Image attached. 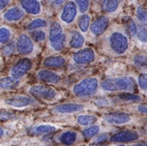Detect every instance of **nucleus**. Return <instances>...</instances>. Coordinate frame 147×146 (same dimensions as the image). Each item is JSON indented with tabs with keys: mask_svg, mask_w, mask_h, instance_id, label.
<instances>
[{
	"mask_svg": "<svg viewBox=\"0 0 147 146\" xmlns=\"http://www.w3.org/2000/svg\"><path fill=\"white\" fill-rule=\"evenodd\" d=\"M13 36V33L10 28L7 27H0V45L7 43Z\"/></svg>",
	"mask_w": 147,
	"mask_h": 146,
	"instance_id": "29",
	"label": "nucleus"
},
{
	"mask_svg": "<svg viewBox=\"0 0 147 146\" xmlns=\"http://www.w3.org/2000/svg\"><path fill=\"white\" fill-rule=\"evenodd\" d=\"M33 67V64L29 58H21L17 62L11 69V76L15 78H20L24 76Z\"/></svg>",
	"mask_w": 147,
	"mask_h": 146,
	"instance_id": "12",
	"label": "nucleus"
},
{
	"mask_svg": "<svg viewBox=\"0 0 147 146\" xmlns=\"http://www.w3.org/2000/svg\"><path fill=\"white\" fill-rule=\"evenodd\" d=\"M85 45V37L80 31L72 30L70 32V37H69V47L74 50H80Z\"/></svg>",
	"mask_w": 147,
	"mask_h": 146,
	"instance_id": "19",
	"label": "nucleus"
},
{
	"mask_svg": "<svg viewBox=\"0 0 147 146\" xmlns=\"http://www.w3.org/2000/svg\"><path fill=\"white\" fill-rule=\"evenodd\" d=\"M24 17V11L20 7H12L3 14V19L7 22H19Z\"/></svg>",
	"mask_w": 147,
	"mask_h": 146,
	"instance_id": "18",
	"label": "nucleus"
},
{
	"mask_svg": "<svg viewBox=\"0 0 147 146\" xmlns=\"http://www.w3.org/2000/svg\"><path fill=\"white\" fill-rule=\"evenodd\" d=\"M107 47L109 51L114 55H125L130 47L129 38L122 31H112L107 37Z\"/></svg>",
	"mask_w": 147,
	"mask_h": 146,
	"instance_id": "2",
	"label": "nucleus"
},
{
	"mask_svg": "<svg viewBox=\"0 0 147 146\" xmlns=\"http://www.w3.org/2000/svg\"><path fill=\"white\" fill-rule=\"evenodd\" d=\"M37 78L42 83L50 84V85H57L61 82V76L58 73L47 69L39 70L37 72Z\"/></svg>",
	"mask_w": 147,
	"mask_h": 146,
	"instance_id": "16",
	"label": "nucleus"
},
{
	"mask_svg": "<svg viewBox=\"0 0 147 146\" xmlns=\"http://www.w3.org/2000/svg\"><path fill=\"white\" fill-rule=\"evenodd\" d=\"M12 119H14V114L12 112H9V111H5V110H0V120L7 121V120Z\"/></svg>",
	"mask_w": 147,
	"mask_h": 146,
	"instance_id": "39",
	"label": "nucleus"
},
{
	"mask_svg": "<svg viewBox=\"0 0 147 146\" xmlns=\"http://www.w3.org/2000/svg\"><path fill=\"white\" fill-rule=\"evenodd\" d=\"M66 58L64 56H49L46 57L42 62V65H44L46 68H61L66 65Z\"/></svg>",
	"mask_w": 147,
	"mask_h": 146,
	"instance_id": "22",
	"label": "nucleus"
},
{
	"mask_svg": "<svg viewBox=\"0 0 147 146\" xmlns=\"http://www.w3.org/2000/svg\"><path fill=\"white\" fill-rule=\"evenodd\" d=\"M15 45H14L13 43H9L7 45H5V46L2 48V54H3L4 56H10L11 54L13 53L14 50H15Z\"/></svg>",
	"mask_w": 147,
	"mask_h": 146,
	"instance_id": "37",
	"label": "nucleus"
},
{
	"mask_svg": "<svg viewBox=\"0 0 147 146\" xmlns=\"http://www.w3.org/2000/svg\"><path fill=\"white\" fill-rule=\"evenodd\" d=\"M104 121L109 125L113 126H123L126 124H129L132 121V116L126 112L115 111L112 113H108L104 116Z\"/></svg>",
	"mask_w": 147,
	"mask_h": 146,
	"instance_id": "8",
	"label": "nucleus"
},
{
	"mask_svg": "<svg viewBox=\"0 0 147 146\" xmlns=\"http://www.w3.org/2000/svg\"><path fill=\"white\" fill-rule=\"evenodd\" d=\"M11 0H0V11L4 10L5 7H7V5L10 4Z\"/></svg>",
	"mask_w": 147,
	"mask_h": 146,
	"instance_id": "40",
	"label": "nucleus"
},
{
	"mask_svg": "<svg viewBox=\"0 0 147 146\" xmlns=\"http://www.w3.org/2000/svg\"><path fill=\"white\" fill-rule=\"evenodd\" d=\"M98 88H100V82L96 77H87L75 84L71 88V91L74 96L80 99H86L94 95L97 92Z\"/></svg>",
	"mask_w": 147,
	"mask_h": 146,
	"instance_id": "3",
	"label": "nucleus"
},
{
	"mask_svg": "<svg viewBox=\"0 0 147 146\" xmlns=\"http://www.w3.org/2000/svg\"><path fill=\"white\" fill-rule=\"evenodd\" d=\"M73 1L74 3L76 4L78 13H87L89 7H90V0H73Z\"/></svg>",
	"mask_w": 147,
	"mask_h": 146,
	"instance_id": "31",
	"label": "nucleus"
},
{
	"mask_svg": "<svg viewBox=\"0 0 147 146\" xmlns=\"http://www.w3.org/2000/svg\"><path fill=\"white\" fill-rule=\"evenodd\" d=\"M117 146H126V145H124V144H122V143H121L120 145H117Z\"/></svg>",
	"mask_w": 147,
	"mask_h": 146,
	"instance_id": "46",
	"label": "nucleus"
},
{
	"mask_svg": "<svg viewBox=\"0 0 147 146\" xmlns=\"http://www.w3.org/2000/svg\"><path fill=\"white\" fill-rule=\"evenodd\" d=\"M85 109V106L78 103H63L58 104L53 108V111L58 114H71V113H77L82 112Z\"/></svg>",
	"mask_w": 147,
	"mask_h": 146,
	"instance_id": "14",
	"label": "nucleus"
},
{
	"mask_svg": "<svg viewBox=\"0 0 147 146\" xmlns=\"http://www.w3.org/2000/svg\"><path fill=\"white\" fill-rule=\"evenodd\" d=\"M134 65L139 67H145L146 66V55L144 53H139L137 55H134Z\"/></svg>",
	"mask_w": 147,
	"mask_h": 146,
	"instance_id": "33",
	"label": "nucleus"
},
{
	"mask_svg": "<svg viewBox=\"0 0 147 146\" xmlns=\"http://www.w3.org/2000/svg\"><path fill=\"white\" fill-rule=\"evenodd\" d=\"M58 129V127L51 124H40L37 126L33 127L31 129V132L35 136H49L51 133L55 132Z\"/></svg>",
	"mask_w": 147,
	"mask_h": 146,
	"instance_id": "20",
	"label": "nucleus"
},
{
	"mask_svg": "<svg viewBox=\"0 0 147 146\" xmlns=\"http://www.w3.org/2000/svg\"><path fill=\"white\" fill-rule=\"evenodd\" d=\"M90 146H108L106 142H102V143H92Z\"/></svg>",
	"mask_w": 147,
	"mask_h": 146,
	"instance_id": "43",
	"label": "nucleus"
},
{
	"mask_svg": "<svg viewBox=\"0 0 147 146\" xmlns=\"http://www.w3.org/2000/svg\"><path fill=\"white\" fill-rule=\"evenodd\" d=\"M66 34L64 33L63 27L59 22L54 21L51 23L49 31V45L51 49L55 52H60L65 48Z\"/></svg>",
	"mask_w": 147,
	"mask_h": 146,
	"instance_id": "4",
	"label": "nucleus"
},
{
	"mask_svg": "<svg viewBox=\"0 0 147 146\" xmlns=\"http://www.w3.org/2000/svg\"><path fill=\"white\" fill-rule=\"evenodd\" d=\"M100 126L98 125H90V126H88L87 128H85V129L82 131V135L85 139H93L94 137L97 136L98 133L100 132Z\"/></svg>",
	"mask_w": 147,
	"mask_h": 146,
	"instance_id": "26",
	"label": "nucleus"
},
{
	"mask_svg": "<svg viewBox=\"0 0 147 146\" xmlns=\"http://www.w3.org/2000/svg\"><path fill=\"white\" fill-rule=\"evenodd\" d=\"M76 22L80 33L82 34L87 33L88 31H89V28H90V24H91V15L88 13L82 14L80 17H77Z\"/></svg>",
	"mask_w": 147,
	"mask_h": 146,
	"instance_id": "23",
	"label": "nucleus"
},
{
	"mask_svg": "<svg viewBox=\"0 0 147 146\" xmlns=\"http://www.w3.org/2000/svg\"><path fill=\"white\" fill-rule=\"evenodd\" d=\"M121 0H102L100 2V10L104 14H113L120 7Z\"/></svg>",
	"mask_w": 147,
	"mask_h": 146,
	"instance_id": "21",
	"label": "nucleus"
},
{
	"mask_svg": "<svg viewBox=\"0 0 147 146\" xmlns=\"http://www.w3.org/2000/svg\"><path fill=\"white\" fill-rule=\"evenodd\" d=\"M48 27V21L42 18H36L33 19L29 24H28L27 29L29 31H34V30H41L45 28Z\"/></svg>",
	"mask_w": 147,
	"mask_h": 146,
	"instance_id": "27",
	"label": "nucleus"
},
{
	"mask_svg": "<svg viewBox=\"0 0 147 146\" xmlns=\"http://www.w3.org/2000/svg\"><path fill=\"white\" fill-rule=\"evenodd\" d=\"M16 49L18 53L21 55H31L35 50V45L34 41L31 39V37L28 34H21L16 43Z\"/></svg>",
	"mask_w": 147,
	"mask_h": 146,
	"instance_id": "10",
	"label": "nucleus"
},
{
	"mask_svg": "<svg viewBox=\"0 0 147 146\" xmlns=\"http://www.w3.org/2000/svg\"><path fill=\"white\" fill-rule=\"evenodd\" d=\"M29 93L33 95L35 99L47 102H52L58 99V92L52 87L46 86V85H33L28 89Z\"/></svg>",
	"mask_w": 147,
	"mask_h": 146,
	"instance_id": "5",
	"label": "nucleus"
},
{
	"mask_svg": "<svg viewBox=\"0 0 147 146\" xmlns=\"http://www.w3.org/2000/svg\"><path fill=\"white\" fill-rule=\"evenodd\" d=\"M77 123L80 124V126H90L93 125L97 121V116L94 114H90V113H80L77 116Z\"/></svg>",
	"mask_w": 147,
	"mask_h": 146,
	"instance_id": "25",
	"label": "nucleus"
},
{
	"mask_svg": "<svg viewBox=\"0 0 147 146\" xmlns=\"http://www.w3.org/2000/svg\"><path fill=\"white\" fill-rule=\"evenodd\" d=\"M109 24H110V20L107 15H100V16L96 17L93 21H91L89 30L93 36L98 37L107 31Z\"/></svg>",
	"mask_w": 147,
	"mask_h": 146,
	"instance_id": "9",
	"label": "nucleus"
},
{
	"mask_svg": "<svg viewBox=\"0 0 147 146\" xmlns=\"http://www.w3.org/2000/svg\"><path fill=\"white\" fill-rule=\"evenodd\" d=\"M137 107H138V111H139V112H141L142 114H146V111H147L146 105H144V104H139Z\"/></svg>",
	"mask_w": 147,
	"mask_h": 146,
	"instance_id": "41",
	"label": "nucleus"
},
{
	"mask_svg": "<svg viewBox=\"0 0 147 146\" xmlns=\"http://www.w3.org/2000/svg\"><path fill=\"white\" fill-rule=\"evenodd\" d=\"M66 1L67 0H53V3L56 5V7H60V5H63V4L66 3Z\"/></svg>",
	"mask_w": 147,
	"mask_h": 146,
	"instance_id": "42",
	"label": "nucleus"
},
{
	"mask_svg": "<svg viewBox=\"0 0 147 146\" xmlns=\"http://www.w3.org/2000/svg\"><path fill=\"white\" fill-rule=\"evenodd\" d=\"M4 135H5V131H4V129L2 128V127H0V139H1L2 137H4Z\"/></svg>",
	"mask_w": 147,
	"mask_h": 146,
	"instance_id": "44",
	"label": "nucleus"
},
{
	"mask_svg": "<svg viewBox=\"0 0 147 146\" xmlns=\"http://www.w3.org/2000/svg\"><path fill=\"white\" fill-rule=\"evenodd\" d=\"M134 146H147L146 143L145 142H142V143H138V144H134Z\"/></svg>",
	"mask_w": 147,
	"mask_h": 146,
	"instance_id": "45",
	"label": "nucleus"
},
{
	"mask_svg": "<svg viewBox=\"0 0 147 146\" xmlns=\"http://www.w3.org/2000/svg\"><path fill=\"white\" fill-rule=\"evenodd\" d=\"M100 88L108 92H132L136 90V83L131 77H112L100 83Z\"/></svg>",
	"mask_w": 147,
	"mask_h": 146,
	"instance_id": "1",
	"label": "nucleus"
},
{
	"mask_svg": "<svg viewBox=\"0 0 147 146\" xmlns=\"http://www.w3.org/2000/svg\"><path fill=\"white\" fill-rule=\"evenodd\" d=\"M19 85V78H15L12 76L3 77L0 80V90H12L17 88Z\"/></svg>",
	"mask_w": 147,
	"mask_h": 146,
	"instance_id": "24",
	"label": "nucleus"
},
{
	"mask_svg": "<svg viewBox=\"0 0 147 146\" xmlns=\"http://www.w3.org/2000/svg\"><path fill=\"white\" fill-rule=\"evenodd\" d=\"M55 139L61 145L73 146L80 141V136L77 131H74V130H66V131L60 132Z\"/></svg>",
	"mask_w": 147,
	"mask_h": 146,
	"instance_id": "15",
	"label": "nucleus"
},
{
	"mask_svg": "<svg viewBox=\"0 0 147 146\" xmlns=\"http://www.w3.org/2000/svg\"><path fill=\"white\" fill-rule=\"evenodd\" d=\"M125 19L127 20L126 23H127V28L128 31L130 32L131 36H137V31H138V24L134 21V19L131 17H126Z\"/></svg>",
	"mask_w": 147,
	"mask_h": 146,
	"instance_id": "34",
	"label": "nucleus"
},
{
	"mask_svg": "<svg viewBox=\"0 0 147 146\" xmlns=\"http://www.w3.org/2000/svg\"><path fill=\"white\" fill-rule=\"evenodd\" d=\"M95 58H96V54L92 48H84V49H80L74 54L72 60L76 65L86 66V65H90L93 63Z\"/></svg>",
	"mask_w": 147,
	"mask_h": 146,
	"instance_id": "7",
	"label": "nucleus"
},
{
	"mask_svg": "<svg viewBox=\"0 0 147 146\" xmlns=\"http://www.w3.org/2000/svg\"><path fill=\"white\" fill-rule=\"evenodd\" d=\"M140 139L139 132L134 130H122L114 133L109 138V141L113 143H134Z\"/></svg>",
	"mask_w": 147,
	"mask_h": 146,
	"instance_id": "13",
	"label": "nucleus"
},
{
	"mask_svg": "<svg viewBox=\"0 0 147 146\" xmlns=\"http://www.w3.org/2000/svg\"><path fill=\"white\" fill-rule=\"evenodd\" d=\"M117 99L122 101V102H126V103H134V102H140L141 96L130 92H124L122 94H119L117 96Z\"/></svg>",
	"mask_w": 147,
	"mask_h": 146,
	"instance_id": "28",
	"label": "nucleus"
},
{
	"mask_svg": "<svg viewBox=\"0 0 147 146\" xmlns=\"http://www.w3.org/2000/svg\"><path fill=\"white\" fill-rule=\"evenodd\" d=\"M137 84L139 88H140L143 92L146 91V88H147V76H146V73H141L140 75L138 76V80H137Z\"/></svg>",
	"mask_w": 147,
	"mask_h": 146,
	"instance_id": "36",
	"label": "nucleus"
},
{
	"mask_svg": "<svg viewBox=\"0 0 147 146\" xmlns=\"http://www.w3.org/2000/svg\"><path fill=\"white\" fill-rule=\"evenodd\" d=\"M78 15V10H77L76 4L74 3L73 0H69L64 4L59 13V19L64 24H72L75 22Z\"/></svg>",
	"mask_w": 147,
	"mask_h": 146,
	"instance_id": "6",
	"label": "nucleus"
},
{
	"mask_svg": "<svg viewBox=\"0 0 147 146\" xmlns=\"http://www.w3.org/2000/svg\"><path fill=\"white\" fill-rule=\"evenodd\" d=\"M20 7L24 11V13L31 15H39L42 12L39 0H20Z\"/></svg>",
	"mask_w": 147,
	"mask_h": 146,
	"instance_id": "17",
	"label": "nucleus"
},
{
	"mask_svg": "<svg viewBox=\"0 0 147 146\" xmlns=\"http://www.w3.org/2000/svg\"><path fill=\"white\" fill-rule=\"evenodd\" d=\"M31 39L36 43H42L47 38V33L42 30H34L30 34Z\"/></svg>",
	"mask_w": 147,
	"mask_h": 146,
	"instance_id": "30",
	"label": "nucleus"
},
{
	"mask_svg": "<svg viewBox=\"0 0 147 146\" xmlns=\"http://www.w3.org/2000/svg\"><path fill=\"white\" fill-rule=\"evenodd\" d=\"M4 103L7 106L15 107V108H24V107H30L33 105H36L37 101L33 97L26 95H14L4 101Z\"/></svg>",
	"mask_w": 147,
	"mask_h": 146,
	"instance_id": "11",
	"label": "nucleus"
},
{
	"mask_svg": "<svg viewBox=\"0 0 147 146\" xmlns=\"http://www.w3.org/2000/svg\"><path fill=\"white\" fill-rule=\"evenodd\" d=\"M136 16H137V20L139 21V24H146L147 21V14L146 11L142 5H139L136 11Z\"/></svg>",
	"mask_w": 147,
	"mask_h": 146,
	"instance_id": "32",
	"label": "nucleus"
},
{
	"mask_svg": "<svg viewBox=\"0 0 147 146\" xmlns=\"http://www.w3.org/2000/svg\"><path fill=\"white\" fill-rule=\"evenodd\" d=\"M109 141V137L107 133H98L97 136L94 137L93 143H102V142H107Z\"/></svg>",
	"mask_w": 147,
	"mask_h": 146,
	"instance_id": "38",
	"label": "nucleus"
},
{
	"mask_svg": "<svg viewBox=\"0 0 147 146\" xmlns=\"http://www.w3.org/2000/svg\"><path fill=\"white\" fill-rule=\"evenodd\" d=\"M137 36H138V39L140 40V41L146 43L147 34H146V27H145V24H139L138 26Z\"/></svg>",
	"mask_w": 147,
	"mask_h": 146,
	"instance_id": "35",
	"label": "nucleus"
},
{
	"mask_svg": "<svg viewBox=\"0 0 147 146\" xmlns=\"http://www.w3.org/2000/svg\"><path fill=\"white\" fill-rule=\"evenodd\" d=\"M0 146H1V145H0Z\"/></svg>",
	"mask_w": 147,
	"mask_h": 146,
	"instance_id": "47",
	"label": "nucleus"
}]
</instances>
